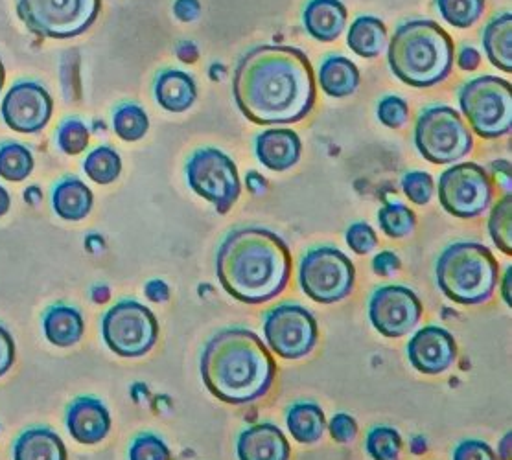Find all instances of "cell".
<instances>
[{
  "label": "cell",
  "instance_id": "obj_37",
  "mask_svg": "<svg viewBox=\"0 0 512 460\" xmlns=\"http://www.w3.org/2000/svg\"><path fill=\"white\" fill-rule=\"evenodd\" d=\"M402 190L413 205L426 207L435 194V181L430 173L413 170L402 177Z\"/></svg>",
  "mask_w": 512,
  "mask_h": 460
},
{
  "label": "cell",
  "instance_id": "obj_16",
  "mask_svg": "<svg viewBox=\"0 0 512 460\" xmlns=\"http://www.w3.org/2000/svg\"><path fill=\"white\" fill-rule=\"evenodd\" d=\"M411 367L426 376H439L454 367L457 341L443 326L428 324L413 332L408 343Z\"/></svg>",
  "mask_w": 512,
  "mask_h": 460
},
{
  "label": "cell",
  "instance_id": "obj_10",
  "mask_svg": "<svg viewBox=\"0 0 512 460\" xmlns=\"http://www.w3.org/2000/svg\"><path fill=\"white\" fill-rule=\"evenodd\" d=\"M104 343L118 357H142L159 339V321L137 300H120L102 319Z\"/></svg>",
  "mask_w": 512,
  "mask_h": 460
},
{
  "label": "cell",
  "instance_id": "obj_43",
  "mask_svg": "<svg viewBox=\"0 0 512 460\" xmlns=\"http://www.w3.org/2000/svg\"><path fill=\"white\" fill-rule=\"evenodd\" d=\"M402 269V260L393 251H382L373 258L374 275L389 278L395 276Z\"/></svg>",
  "mask_w": 512,
  "mask_h": 460
},
{
  "label": "cell",
  "instance_id": "obj_35",
  "mask_svg": "<svg viewBox=\"0 0 512 460\" xmlns=\"http://www.w3.org/2000/svg\"><path fill=\"white\" fill-rule=\"evenodd\" d=\"M365 449L373 460H400L402 437L395 427L374 426L365 438Z\"/></svg>",
  "mask_w": 512,
  "mask_h": 460
},
{
  "label": "cell",
  "instance_id": "obj_7",
  "mask_svg": "<svg viewBox=\"0 0 512 460\" xmlns=\"http://www.w3.org/2000/svg\"><path fill=\"white\" fill-rule=\"evenodd\" d=\"M415 148L431 164H455L474 150V137L463 116L450 105H430L415 124Z\"/></svg>",
  "mask_w": 512,
  "mask_h": 460
},
{
  "label": "cell",
  "instance_id": "obj_51",
  "mask_svg": "<svg viewBox=\"0 0 512 460\" xmlns=\"http://www.w3.org/2000/svg\"><path fill=\"white\" fill-rule=\"evenodd\" d=\"M512 267H507V271H505V276H503V284H501V295H503V300H505V304L507 306H511L512 304Z\"/></svg>",
  "mask_w": 512,
  "mask_h": 460
},
{
  "label": "cell",
  "instance_id": "obj_27",
  "mask_svg": "<svg viewBox=\"0 0 512 460\" xmlns=\"http://www.w3.org/2000/svg\"><path fill=\"white\" fill-rule=\"evenodd\" d=\"M291 437L303 446H314L325 437V411L314 402H295L286 414Z\"/></svg>",
  "mask_w": 512,
  "mask_h": 460
},
{
  "label": "cell",
  "instance_id": "obj_45",
  "mask_svg": "<svg viewBox=\"0 0 512 460\" xmlns=\"http://www.w3.org/2000/svg\"><path fill=\"white\" fill-rule=\"evenodd\" d=\"M490 179L500 186L501 190L507 194H512V181H511V164L505 159H498V161L490 162Z\"/></svg>",
  "mask_w": 512,
  "mask_h": 460
},
{
  "label": "cell",
  "instance_id": "obj_26",
  "mask_svg": "<svg viewBox=\"0 0 512 460\" xmlns=\"http://www.w3.org/2000/svg\"><path fill=\"white\" fill-rule=\"evenodd\" d=\"M389 43L387 26L373 15H360L350 24L347 45L360 58H378Z\"/></svg>",
  "mask_w": 512,
  "mask_h": 460
},
{
  "label": "cell",
  "instance_id": "obj_13",
  "mask_svg": "<svg viewBox=\"0 0 512 460\" xmlns=\"http://www.w3.org/2000/svg\"><path fill=\"white\" fill-rule=\"evenodd\" d=\"M264 337L277 356L297 361L314 352L319 341V326L308 308L286 302L266 311Z\"/></svg>",
  "mask_w": 512,
  "mask_h": 460
},
{
  "label": "cell",
  "instance_id": "obj_28",
  "mask_svg": "<svg viewBox=\"0 0 512 460\" xmlns=\"http://www.w3.org/2000/svg\"><path fill=\"white\" fill-rule=\"evenodd\" d=\"M483 48L490 63L501 72H512V15L501 12L483 28Z\"/></svg>",
  "mask_w": 512,
  "mask_h": 460
},
{
  "label": "cell",
  "instance_id": "obj_1",
  "mask_svg": "<svg viewBox=\"0 0 512 460\" xmlns=\"http://www.w3.org/2000/svg\"><path fill=\"white\" fill-rule=\"evenodd\" d=\"M233 98L240 113L258 126L303 122L317 100L312 63L295 46H255L234 69Z\"/></svg>",
  "mask_w": 512,
  "mask_h": 460
},
{
  "label": "cell",
  "instance_id": "obj_34",
  "mask_svg": "<svg viewBox=\"0 0 512 460\" xmlns=\"http://www.w3.org/2000/svg\"><path fill=\"white\" fill-rule=\"evenodd\" d=\"M489 234L501 253L512 256V194L501 197L490 210Z\"/></svg>",
  "mask_w": 512,
  "mask_h": 460
},
{
  "label": "cell",
  "instance_id": "obj_21",
  "mask_svg": "<svg viewBox=\"0 0 512 460\" xmlns=\"http://www.w3.org/2000/svg\"><path fill=\"white\" fill-rule=\"evenodd\" d=\"M153 96L164 111L185 113L198 100V85L185 70L164 69L155 78Z\"/></svg>",
  "mask_w": 512,
  "mask_h": 460
},
{
  "label": "cell",
  "instance_id": "obj_11",
  "mask_svg": "<svg viewBox=\"0 0 512 460\" xmlns=\"http://www.w3.org/2000/svg\"><path fill=\"white\" fill-rule=\"evenodd\" d=\"M187 179L188 186L220 214H227L242 194L236 164L218 148L207 146L194 151L187 162Z\"/></svg>",
  "mask_w": 512,
  "mask_h": 460
},
{
  "label": "cell",
  "instance_id": "obj_52",
  "mask_svg": "<svg viewBox=\"0 0 512 460\" xmlns=\"http://www.w3.org/2000/svg\"><path fill=\"white\" fill-rule=\"evenodd\" d=\"M109 297H111V291H109L107 286L98 284V286H94V288L91 289V299H93V302H96V304H104V302L109 300Z\"/></svg>",
  "mask_w": 512,
  "mask_h": 460
},
{
  "label": "cell",
  "instance_id": "obj_29",
  "mask_svg": "<svg viewBox=\"0 0 512 460\" xmlns=\"http://www.w3.org/2000/svg\"><path fill=\"white\" fill-rule=\"evenodd\" d=\"M34 155L26 144L8 140L0 144V177L12 183H21L34 172Z\"/></svg>",
  "mask_w": 512,
  "mask_h": 460
},
{
  "label": "cell",
  "instance_id": "obj_9",
  "mask_svg": "<svg viewBox=\"0 0 512 460\" xmlns=\"http://www.w3.org/2000/svg\"><path fill=\"white\" fill-rule=\"evenodd\" d=\"M356 284V267L338 247H314L299 265V286L308 299L319 304H336L349 299Z\"/></svg>",
  "mask_w": 512,
  "mask_h": 460
},
{
  "label": "cell",
  "instance_id": "obj_33",
  "mask_svg": "<svg viewBox=\"0 0 512 460\" xmlns=\"http://www.w3.org/2000/svg\"><path fill=\"white\" fill-rule=\"evenodd\" d=\"M378 225L387 238L402 240L415 232L417 216L411 208L398 201L385 203L384 207L378 210Z\"/></svg>",
  "mask_w": 512,
  "mask_h": 460
},
{
  "label": "cell",
  "instance_id": "obj_24",
  "mask_svg": "<svg viewBox=\"0 0 512 460\" xmlns=\"http://www.w3.org/2000/svg\"><path fill=\"white\" fill-rule=\"evenodd\" d=\"M360 81V69L345 56H328L319 67V87L330 98H349Z\"/></svg>",
  "mask_w": 512,
  "mask_h": 460
},
{
  "label": "cell",
  "instance_id": "obj_6",
  "mask_svg": "<svg viewBox=\"0 0 512 460\" xmlns=\"http://www.w3.org/2000/svg\"><path fill=\"white\" fill-rule=\"evenodd\" d=\"M457 100L461 113L478 137L494 140L511 133V81L490 74L479 76L461 85Z\"/></svg>",
  "mask_w": 512,
  "mask_h": 460
},
{
  "label": "cell",
  "instance_id": "obj_49",
  "mask_svg": "<svg viewBox=\"0 0 512 460\" xmlns=\"http://www.w3.org/2000/svg\"><path fill=\"white\" fill-rule=\"evenodd\" d=\"M245 186H247V190H249L253 196L260 197L268 192L269 184L264 175H260V173L255 172V170H251V172H247V175H245Z\"/></svg>",
  "mask_w": 512,
  "mask_h": 460
},
{
  "label": "cell",
  "instance_id": "obj_36",
  "mask_svg": "<svg viewBox=\"0 0 512 460\" xmlns=\"http://www.w3.org/2000/svg\"><path fill=\"white\" fill-rule=\"evenodd\" d=\"M91 131L82 118L67 116L56 129V144L65 155H80L89 146Z\"/></svg>",
  "mask_w": 512,
  "mask_h": 460
},
{
  "label": "cell",
  "instance_id": "obj_19",
  "mask_svg": "<svg viewBox=\"0 0 512 460\" xmlns=\"http://www.w3.org/2000/svg\"><path fill=\"white\" fill-rule=\"evenodd\" d=\"M238 460H291L290 442L275 424H255L240 433Z\"/></svg>",
  "mask_w": 512,
  "mask_h": 460
},
{
  "label": "cell",
  "instance_id": "obj_12",
  "mask_svg": "<svg viewBox=\"0 0 512 460\" xmlns=\"http://www.w3.org/2000/svg\"><path fill=\"white\" fill-rule=\"evenodd\" d=\"M437 194L450 216L476 219L492 207L494 183L478 162H459L441 173Z\"/></svg>",
  "mask_w": 512,
  "mask_h": 460
},
{
  "label": "cell",
  "instance_id": "obj_39",
  "mask_svg": "<svg viewBox=\"0 0 512 460\" xmlns=\"http://www.w3.org/2000/svg\"><path fill=\"white\" fill-rule=\"evenodd\" d=\"M376 115L378 120L389 129H402L409 122V105L404 98L396 96V94H389L384 96L378 107H376Z\"/></svg>",
  "mask_w": 512,
  "mask_h": 460
},
{
  "label": "cell",
  "instance_id": "obj_2",
  "mask_svg": "<svg viewBox=\"0 0 512 460\" xmlns=\"http://www.w3.org/2000/svg\"><path fill=\"white\" fill-rule=\"evenodd\" d=\"M293 269L288 243L264 227H240L223 238L216 276L225 293L249 306L266 304L288 288Z\"/></svg>",
  "mask_w": 512,
  "mask_h": 460
},
{
  "label": "cell",
  "instance_id": "obj_46",
  "mask_svg": "<svg viewBox=\"0 0 512 460\" xmlns=\"http://www.w3.org/2000/svg\"><path fill=\"white\" fill-rule=\"evenodd\" d=\"M174 15L181 23H192L201 15L199 0H175Z\"/></svg>",
  "mask_w": 512,
  "mask_h": 460
},
{
  "label": "cell",
  "instance_id": "obj_8",
  "mask_svg": "<svg viewBox=\"0 0 512 460\" xmlns=\"http://www.w3.org/2000/svg\"><path fill=\"white\" fill-rule=\"evenodd\" d=\"M15 10L32 34L72 39L96 23L102 0H15Z\"/></svg>",
  "mask_w": 512,
  "mask_h": 460
},
{
  "label": "cell",
  "instance_id": "obj_54",
  "mask_svg": "<svg viewBox=\"0 0 512 460\" xmlns=\"http://www.w3.org/2000/svg\"><path fill=\"white\" fill-rule=\"evenodd\" d=\"M10 207H12V197H10V192L0 184V218H2V216H6V214L10 212Z\"/></svg>",
  "mask_w": 512,
  "mask_h": 460
},
{
  "label": "cell",
  "instance_id": "obj_42",
  "mask_svg": "<svg viewBox=\"0 0 512 460\" xmlns=\"http://www.w3.org/2000/svg\"><path fill=\"white\" fill-rule=\"evenodd\" d=\"M452 460H498V457L496 451L485 440L468 438L455 446Z\"/></svg>",
  "mask_w": 512,
  "mask_h": 460
},
{
  "label": "cell",
  "instance_id": "obj_4",
  "mask_svg": "<svg viewBox=\"0 0 512 460\" xmlns=\"http://www.w3.org/2000/svg\"><path fill=\"white\" fill-rule=\"evenodd\" d=\"M387 63L396 78L409 87H437L454 70V39L431 19H411L396 26L387 43Z\"/></svg>",
  "mask_w": 512,
  "mask_h": 460
},
{
  "label": "cell",
  "instance_id": "obj_31",
  "mask_svg": "<svg viewBox=\"0 0 512 460\" xmlns=\"http://www.w3.org/2000/svg\"><path fill=\"white\" fill-rule=\"evenodd\" d=\"M150 129V118L148 113L133 102H124L117 105L113 111V131L118 138L124 142H137L140 138L146 137Z\"/></svg>",
  "mask_w": 512,
  "mask_h": 460
},
{
  "label": "cell",
  "instance_id": "obj_30",
  "mask_svg": "<svg viewBox=\"0 0 512 460\" xmlns=\"http://www.w3.org/2000/svg\"><path fill=\"white\" fill-rule=\"evenodd\" d=\"M83 172L96 184H111L122 173V159L111 146L94 148L83 161Z\"/></svg>",
  "mask_w": 512,
  "mask_h": 460
},
{
  "label": "cell",
  "instance_id": "obj_15",
  "mask_svg": "<svg viewBox=\"0 0 512 460\" xmlns=\"http://www.w3.org/2000/svg\"><path fill=\"white\" fill-rule=\"evenodd\" d=\"M54 113L50 92L34 80H19L6 92L0 115L4 124L17 133L34 135L47 127Z\"/></svg>",
  "mask_w": 512,
  "mask_h": 460
},
{
  "label": "cell",
  "instance_id": "obj_38",
  "mask_svg": "<svg viewBox=\"0 0 512 460\" xmlns=\"http://www.w3.org/2000/svg\"><path fill=\"white\" fill-rule=\"evenodd\" d=\"M129 460H172V453L163 438L140 433L129 446Z\"/></svg>",
  "mask_w": 512,
  "mask_h": 460
},
{
  "label": "cell",
  "instance_id": "obj_18",
  "mask_svg": "<svg viewBox=\"0 0 512 460\" xmlns=\"http://www.w3.org/2000/svg\"><path fill=\"white\" fill-rule=\"evenodd\" d=\"M255 155L271 172H288L303 155L301 137L288 127H271L255 137Z\"/></svg>",
  "mask_w": 512,
  "mask_h": 460
},
{
  "label": "cell",
  "instance_id": "obj_5",
  "mask_svg": "<svg viewBox=\"0 0 512 460\" xmlns=\"http://www.w3.org/2000/svg\"><path fill=\"white\" fill-rule=\"evenodd\" d=\"M435 280L455 304L483 306L500 286V262L483 243L455 242L437 258Z\"/></svg>",
  "mask_w": 512,
  "mask_h": 460
},
{
  "label": "cell",
  "instance_id": "obj_48",
  "mask_svg": "<svg viewBox=\"0 0 512 460\" xmlns=\"http://www.w3.org/2000/svg\"><path fill=\"white\" fill-rule=\"evenodd\" d=\"M144 295H146V299H150L152 302L164 304V302H168V299H170V286L161 278H155V280H150L146 284Z\"/></svg>",
  "mask_w": 512,
  "mask_h": 460
},
{
  "label": "cell",
  "instance_id": "obj_55",
  "mask_svg": "<svg viewBox=\"0 0 512 460\" xmlns=\"http://www.w3.org/2000/svg\"><path fill=\"white\" fill-rule=\"evenodd\" d=\"M24 199L35 207L37 203H41V199H43V194H41V188H37V186H30V188H26V192H24Z\"/></svg>",
  "mask_w": 512,
  "mask_h": 460
},
{
  "label": "cell",
  "instance_id": "obj_17",
  "mask_svg": "<svg viewBox=\"0 0 512 460\" xmlns=\"http://www.w3.org/2000/svg\"><path fill=\"white\" fill-rule=\"evenodd\" d=\"M65 424L70 437L83 446H96L111 431V414L102 400L93 396H80L67 407Z\"/></svg>",
  "mask_w": 512,
  "mask_h": 460
},
{
  "label": "cell",
  "instance_id": "obj_25",
  "mask_svg": "<svg viewBox=\"0 0 512 460\" xmlns=\"http://www.w3.org/2000/svg\"><path fill=\"white\" fill-rule=\"evenodd\" d=\"M43 330L48 341L59 348L74 346L82 341L85 321L82 313L65 304H56L48 308L43 315Z\"/></svg>",
  "mask_w": 512,
  "mask_h": 460
},
{
  "label": "cell",
  "instance_id": "obj_20",
  "mask_svg": "<svg viewBox=\"0 0 512 460\" xmlns=\"http://www.w3.org/2000/svg\"><path fill=\"white\" fill-rule=\"evenodd\" d=\"M349 12L341 0H308L304 6V30L319 43H334L347 28Z\"/></svg>",
  "mask_w": 512,
  "mask_h": 460
},
{
  "label": "cell",
  "instance_id": "obj_14",
  "mask_svg": "<svg viewBox=\"0 0 512 460\" xmlns=\"http://www.w3.org/2000/svg\"><path fill=\"white\" fill-rule=\"evenodd\" d=\"M424 306L413 289L398 284L374 289L369 299V321L378 334L400 339L419 328Z\"/></svg>",
  "mask_w": 512,
  "mask_h": 460
},
{
  "label": "cell",
  "instance_id": "obj_3",
  "mask_svg": "<svg viewBox=\"0 0 512 460\" xmlns=\"http://www.w3.org/2000/svg\"><path fill=\"white\" fill-rule=\"evenodd\" d=\"M199 372L207 391L229 405L262 400L277 380V363L266 343L247 328H223L205 343Z\"/></svg>",
  "mask_w": 512,
  "mask_h": 460
},
{
  "label": "cell",
  "instance_id": "obj_50",
  "mask_svg": "<svg viewBox=\"0 0 512 460\" xmlns=\"http://www.w3.org/2000/svg\"><path fill=\"white\" fill-rule=\"evenodd\" d=\"M175 56L181 59L183 63L192 65V63H196L199 59L198 45L192 43V41H181V43H177V46H175Z\"/></svg>",
  "mask_w": 512,
  "mask_h": 460
},
{
  "label": "cell",
  "instance_id": "obj_44",
  "mask_svg": "<svg viewBox=\"0 0 512 460\" xmlns=\"http://www.w3.org/2000/svg\"><path fill=\"white\" fill-rule=\"evenodd\" d=\"M15 363V343L13 337L2 324H0V378L10 372Z\"/></svg>",
  "mask_w": 512,
  "mask_h": 460
},
{
  "label": "cell",
  "instance_id": "obj_23",
  "mask_svg": "<svg viewBox=\"0 0 512 460\" xmlns=\"http://www.w3.org/2000/svg\"><path fill=\"white\" fill-rule=\"evenodd\" d=\"M13 460H69V453L48 427H30L13 442Z\"/></svg>",
  "mask_w": 512,
  "mask_h": 460
},
{
  "label": "cell",
  "instance_id": "obj_56",
  "mask_svg": "<svg viewBox=\"0 0 512 460\" xmlns=\"http://www.w3.org/2000/svg\"><path fill=\"white\" fill-rule=\"evenodd\" d=\"M4 81H6V69H4L2 59H0V92H2V87H4Z\"/></svg>",
  "mask_w": 512,
  "mask_h": 460
},
{
  "label": "cell",
  "instance_id": "obj_22",
  "mask_svg": "<svg viewBox=\"0 0 512 460\" xmlns=\"http://www.w3.org/2000/svg\"><path fill=\"white\" fill-rule=\"evenodd\" d=\"M94 196L82 179L67 175L52 190V208L65 221H82L93 210Z\"/></svg>",
  "mask_w": 512,
  "mask_h": 460
},
{
  "label": "cell",
  "instance_id": "obj_47",
  "mask_svg": "<svg viewBox=\"0 0 512 460\" xmlns=\"http://www.w3.org/2000/svg\"><path fill=\"white\" fill-rule=\"evenodd\" d=\"M457 65H459V69L466 70V72L478 70L481 65V54H479L478 48H474L472 45L461 46V50L457 54Z\"/></svg>",
  "mask_w": 512,
  "mask_h": 460
},
{
  "label": "cell",
  "instance_id": "obj_53",
  "mask_svg": "<svg viewBox=\"0 0 512 460\" xmlns=\"http://www.w3.org/2000/svg\"><path fill=\"white\" fill-rule=\"evenodd\" d=\"M511 444L512 435L511 433H507L505 437L501 438L500 453L496 455V457H498V460H511Z\"/></svg>",
  "mask_w": 512,
  "mask_h": 460
},
{
  "label": "cell",
  "instance_id": "obj_32",
  "mask_svg": "<svg viewBox=\"0 0 512 460\" xmlns=\"http://www.w3.org/2000/svg\"><path fill=\"white\" fill-rule=\"evenodd\" d=\"M444 23L457 30H468L485 13V0H435Z\"/></svg>",
  "mask_w": 512,
  "mask_h": 460
},
{
  "label": "cell",
  "instance_id": "obj_40",
  "mask_svg": "<svg viewBox=\"0 0 512 460\" xmlns=\"http://www.w3.org/2000/svg\"><path fill=\"white\" fill-rule=\"evenodd\" d=\"M345 242L352 253L365 256L378 247V234L367 221H356L345 232Z\"/></svg>",
  "mask_w": 512,
  "mask_h": 460
},
{
  "label": "cell",
  "instance_id": "obj_41",
  "mask_svg": "<svg viewBox=\"0 0 512 460\" xmlns=\"http://www.w3.org/2000/svg\"><path fill=\"white\" fill-rule=\"evenodd\" d=\"M358 422L349 413H338L332 416L328 424V433L334 442L349 446L358 438Z\"/></svg>",
  "mask_w": 512,
  "mask_h": 460
}]
</instances>
